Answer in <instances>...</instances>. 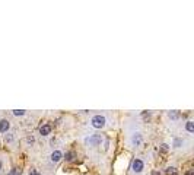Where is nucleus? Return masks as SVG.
<instances>
[{
  "instance_id": "f257e3e1",
  "label": "nucleus",
  "mask_w": 194,
  "mask_h": 175,
  "mask_svg": "<svg viewBox=\"0 0 194 175\" xmlns=\"http://www.w3.org/2000/svg\"><path fill=\"white\" fill-rule=\"evenodd\" d=\"M105 123H107V120L104 115H95V117H92V120H91V124L95 128H102V127L105 126Z\"/></svg>"
},
{
  "instance_id": "f03ea898",
  "label": "nucleus",
  "mask_w": 194,
  "mask_h": 175,
  "mask_svg": "<svg viewBox=\"0 0 194 175\" xmlns=\"http://www.w3.org/2000/svg\"><path fill=\"white\" fill-rule=\"evenodd\" d=\"M101 143H102V136L101 134H94V136L86 139V144L88 146H99Z\"/></svg>"
},
{
  "instance_id": "7ed1b4c3",
  "label": "nucleus",
  "mask_w": 194,
  "mask_h": 175,
  "mask_svg": "<svg viewBox=\"0 0 194 175\" xmlns=\"http://www.w3.org/2000/svg\"><path fill=\"white\" fill-rule=\"evenodd\" d=\"M131 168H133L134 172H140V171H143V162H142L140 159H134Z\"/></svg>"
},
{
  "instance_id": "20e7f679",
  "label": "nucleus",
  "mask_w": 194,
  "mask_h": 175,
  "mask_svg": "<svg viewBox=\"0 0 194 175\" xmlns=\"http://www.w3.org/2000/svg\"><path fill=\"white\" fill-rule=\"evenodd\" d=\"M61 158H63V153L60 152V150H54V152L51 153V161L54 162V164H57V162H60Z\"/></svg>"
},
{
  "instance_id": "39448f33",
  "label": "nucleus",
  "mask_w": 194,
  "mask_h": 175,
  "mask_svg": "<svg viewBox=\"0 0 194 175\" xmlns=\"http://www.w3.org/2000/svg\"><path fill=\"white\" fill-rule=\"evenodd\" d=\"M9 127H10V123L7 120H0V131L2 133H6L9 130Z\"/></svg>"
},
{
  "instance_id": "423d86ee",
  "label": "nucleus",
  "mask_w": 194,
  "mask_h": 175,
  "mask_svg": "<svg viewBox=\"0 0 194 175\" xmlns=\"http://www.w3.org/2000/svg\"><path fill=\"white\" fill-rule=\"evenodd\" d=\"M39 133H41L42 136H48V134L51 133V126H50V124H44V126H41Z\"/></svg>"
},
{
  "instance_id": "0eeeda50",
  "label": "nucleus",
  "mask_w": 194,
  "mask_h": 175,
  "mask_svg": "<svg viewBox=\"0 0 194 175\" xmlns=\"http://www.w3.org/2000/svg\"><path fill=\"white\" fill-rule=\"evenodd\" d=\"M185 128H187V131H188V133H193V131H194L193 121H187V124H185Z\"/></svg>"
},
{
  "instance_id": "6e6552de",
  "label": "nucleus",
  "mask_w": 194,
  "mask_h": 175,
  "mask_svg": "<svg viewBox=\"0 0 194 175\" xmlns=\"http://www.w3.org/2000/svg\"><path fill=\"white\" fill-rule=\"evenodd\" d=\"M140 142H142V136H140V134H136V136L133 137V144L139 146V144H140Z\"/></svg>"
},
{
  "instance_id": "1a4fd4ad",
  "label": "nucleus",
  "mask_w": 194,
  "mask_h": 175,
  "mask_svg": "<svg viewBox=\"0 0 194 175\" xmlns=\"http://www.w3.org/2000/svg\"><path fill=\"white\" fill-rule=\"evenodd\" d=\"M166 174L168 175H177V169L174 168V166H169V168H166Z\"/></svg>"
},
{
  "instance_id": "9d476101",
  "label": "nucleus",
  "mask_w": 194,
  "mask_h": 175,
  "mask_svg": "<svg viewBox=\"0 0 194 175\" xmlns=\"http://www.w3.org/2000/svg\"><path fill=\"white\" fill-rule=\"evenodd\" d=\"M75 156H76V153L75 152H67L66 153V161H73Z\"/></svg>"
},
{
  "instance_id": "9b49d317",
  "label": "nucleus",
  "mask_w": 194,
  "mask_h": 175,
  "mask_svg": "<svg viewBox=\"0 0 194 175\" xmlns=\"http://www.w3.org/2000/svg\"><path fill=\"white\" fill-rule=\"evenodd\" d=\"M21 174H22V171L16 169V168H15V169H10V172H9L7 175H21Z\"/></svg>"
},
{
  "instance_id": "f8f14e48",
  "label": "nucleus",
  "mask_w": 194,
  "mask_h": 175,
  "mask_svg": "<svg viewBox=\"0 0 194 175\" xmlns=\"http://www.w3.org/2000/svg\"><path fill=\"white\" fill-rule=\"evenodd\" d=\"M181 144H183V140H181V139H175V140H174V146H175V148H180Z\"/></svg>"
},
{
  "instance_id": "ddd939ff",
  "label": "nucleus",
  "mask_w": 194,
  "mask_h": 175,
  "mask_svg": "<svg viewBox=\"0 0 194 175\" xmlns=\"http://www.w3.org/2000/svg\"><path fill=\"white\" fill-rule=\"evenodd\" d=\"M25 111L23 109H13V115H23Z\"/></svg>"
},
{
  "instance_id": "4468645a",
  "label": "nucleus",
  "mask_w": 194,
  "mask_h": 175,
  "mask_svg": "<svg viewBox=\"0 0 194 175\" xmlns=\"http://www.w3.org/2000/svg\"><path fill=\"white\" fill-rule=\"evenodd\" d=\"M169 117L175 120V118H178V112H177V111H171V112H169Z\"/></svg>"
},
{
  "instance_id": "2eb2a0df",
  "label": "nucleus",
  "mask_w": 194,
  "mask_h": 175,
  "mask_svg": "<svg viewBox=\"0 0 194 175\" xmlns=\"http://www.w3.org/2000/svg\"><path fill=\"white\" fill-rule=\"evenodd\" d=\"M166 150H168V144L164 143V144H162V152H166Z\"/></svg>"
},
{
  "instance_id": "dca6fc26",
  "label": "nucleus",
  "mask_w": 194,
  "mask_h": 175,
  "mask_svg": "<svg viewBox=\"0 0 194 175\" xmlns=\"http://www.w3.org/2000/svg\"><path fill=\"white\" fill-rule=\"evenodd\" d=\"M187 175H193V171H188V172H187Z\"/></svg>"
},
{
  "instance_id": "f3484780",
  "label": "nucleus",
  "mask_w": 194,
  "mask_h": 175,
  "mask_svg": "<svg viewBox=\"0 0 194 175\" xmlns=\"http://www.w3.org/2000/svg\"><path fill=\"white\" fill-rule=\"evenodd\" d=\"M35 174H37L35 171H31V174H29V175H35Z\"/></svg>"
},
{
  "instance_id": "a211bd4d",
  "label": "nucleus",
  "mask_w": 194,
  "mask_h": 175,
  "mask_svg": "<svg viewBox=\"0 0 194 175\" xmlns=\"http://www.w3.org/2000/svg\"><path fill=\"white\" fill-rule=\"evenodd\" d=\"M152 175H161V174H159V172H156V171H155V172H153Z\"/></svg>"
},
{
  "instance_id": "6ab92c4d",
  "label": "nucleus",
  "mask_w": 194,
  "mask_h": 175,
  "mask_svg": "<svg viewBox=\"0 0 194 175\" xmlns=\"http://www.w3.org/2000/svg\"><path fill=\"white\" fill-rule=\"evenodd\" d=\"M0 169H2V162H0Z\"/></svg>"
},
{
  "instance_id": "aec40b11",
  "label": "nucleus",
  "mask_w": 194,
  "mask_h": 175,
  "mask_svg": "<svg viewBox=\"0 0 194 175\" xmlns=\"http://www.w3.org/2000/svg\"><path fill=\"white\" fill-rule=\"evenodd\" d=\"M35 175H39V174H35Z\"/></svg>"
}]
</instances>
